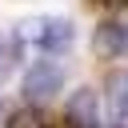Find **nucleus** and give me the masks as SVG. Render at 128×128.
I'll return each mask as SVG.
<instances>
[{"label": "nucleus", "mask_w": 128, "mask_h": 128, "mask_svg": "<svg viewBox=\"0 0 128 128\" xmlns=\"http://www.w3.org/2000/svg\"><path fill=\"white\" fill-rule=\"evenodd\" d=\"M64 120H68V128H100V100H96V92L92 88L72 92V100L64 108Z\"/></svg>", "instance_id": "3"}, {"label": "nucleus", "mask_w": 128, "mask_h": 128, "mask_svg": "<svg viewBox=\"0 0 128 128\" xmlns=\"http://www.w3.org/2000/svg\"><path fill=\"white\" fill-rule=\"evenodd\" d=\"M16 36H20V44L32 40V44H40L44 52H68L72 40H76L72 20H64V16H56V20H28L24 28H16Z\"/></svg>", "instance_id": "1"}, {"label": "nucleus", "mask_w": 128, "mask_h": 128, "mask_svg": "<svg viewBox=\"0 0 128 128\" xmlns=\"http://www.w3.org/2000/svg\"><path fill=\"white\" fill-rule=\"evenodd\" d=\"M4 128H48V124H44V116H40L36 108H16Z\"/></svg>", "instance_id": "7"}, {"label": "nucleus", "mask_w": 128, "mask_h": 128, "mask_svg": "<svg viewBox=\"0 0 128 128\" xmlns=\"http://www.w3.org/2000/svg\"><path fill=\"white\" fill-rule=\"evenodd\" d=\"M108 104H112V116L128 112V72H112L108 76Z\"/></svg>", "instance_id": "5"}, {"label": "nucleus", "mask_w": 128, "mask_h": 128, "mask_svg": "<svg viewBox=\"0 0 128 128\" xmlns=\"http://www.w3.org/2000/svg\"><path fill=\"white\" fill-rule=\"evenodd\" d=\"M60 84H64V68L56 60H40L24 76V96L28 100H48L52 92H60Z\"/></svg>", "instance_id": "2"}, {"label": "nucleus", "mask_w": 128, "mask_h": 128, "mask_svg": "<svg viewBox=\"0 0 128 128\" xmlns=\"http://www.w3.org/2000/svg\"><path fill=\"white\" fill-rule=\"evenodd\" d=\"M20 48H24V44H20V36H16V32H0V80L16 68Z\"/></svg>", "instance_id": "6"}, {"label": "nucleus", "mask_w": 128, "mask_h": 128, "mask_svg": "<svg viewBox=\"0 0 128 128\" xmlns=\"http://www.w3.org/2000/svg\"><path fill=\"white\" fill-rule=\"evenodd\" d=\"M100 4H128V0H100Z\"/></svg>", "instance_id": "8"}, {"label": "nucleus", "mask_w": 128, "mask_h": 128, "mask_svg": "<svg viewBox=\"0 0 128 128\" xmlns=\"http://www.w3.org/2000/svg\"><path fill=\"white\" fill-rule=\"evenodd\" d=\"M92 52H96L100 60H116V56H124V52H128V24H120V20H104V24L96 28V36H92Z\"/></svg>", "instance_id": "4"}]
</instances>
